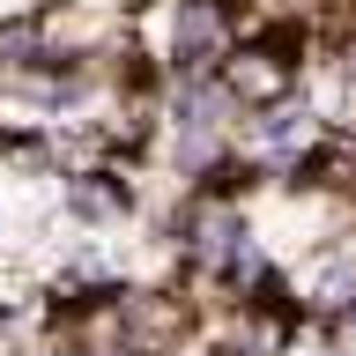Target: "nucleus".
<instances>
[{
    "instance_id": "1",
    "label": "nucleus",
    "mask_w": 356,
    "mask_h": 356,
    "mask_svg": "<svg viewBox=\"0 0 356 356\" xmlns=\"http://www.w3.org/2000/svg\"><path fill=\"white\" fill-rule=\"evenodd\" d=\"M245 0H163V67H171V82L186 74H222L230 52L245 44Z\"/></svg>"
},
{
    "instance_id": "2",
    "label": "nucleus",
    "mask_w": 356,
    "mask_h": 356,
    "mask_svg": "<svg viewBox=\"0 0 356 356\" xmlns=\"http://www.w3.org/2000/svg\"><path fill=\"white\" fill-rule=\"evenodd\" d=\"M60 216L89 238L104 230H127L141 216V186H134V163H74L60 171Z\"/></svg>"
},
{
    "instance_id": "3",
    "label": "nucleus",
    "mask_w": 356,
    "mask_h": 356,
    "mask_svg": "<svg viewBox=\"0 0 356 356\" xmlns=\"http://www.w3.org/2000/svg\"><path fill=\"white\" fill-rule=\"evenodd\" d=\"M0 245H8V200H0Z\"/></svg>"
}]
</instances>
